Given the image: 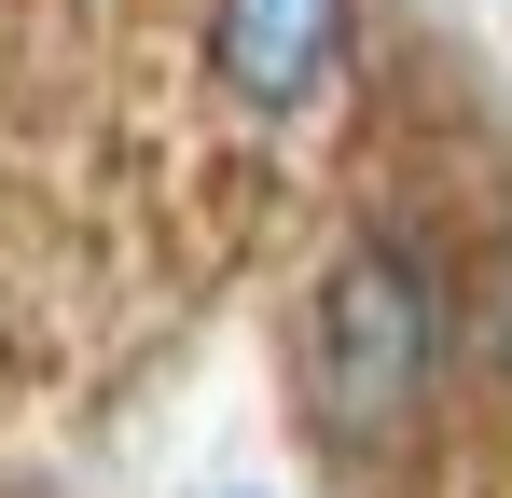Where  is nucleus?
Wrapping results in <instances>:
<instances>
[{"instance_id":"obj_2","label":"nucleus","mask_w":512,"mask_h":498,"mask_svg":"<svg viewBox=\"0 0 512 498\" xmlns=\"http://www.w3.org/2000/svg\"><path fill=\"white\" fill-rule=\"evenodd\" d=\"M346 42H360V0H208V83L250 125L319 111L346 83Z\"/></svg>"},{"instance_id":"obj_1","label":"nucleus","mask_w":512,"mask_h":498,"mask_svg":"<svg viewBox=\"0 0 512 498\" xmlns=\"http://www.w3.org/2000/svg\"><path fill=\"white\" fill-rule=\"evenodd\" d=\"M443 346H457V291L429 277V249L360 236L333 277H319V305H305V402H319V429L388 443V429L443 388Z\"/></svg>"},{"instance_id":"obj_3","label":"nucleus","mask_w":512,"mask_h":498,"mask_svg":"<svg viewBox=\"0 0 512 498\" xmlns=\"http://www.w3.org/2000/svg\"><path fill=\"white\" fill-rule=\"evenodd\" d=\"M208 498H263V485H208Z\"/></svg>"}]
</instances>
